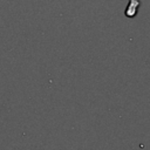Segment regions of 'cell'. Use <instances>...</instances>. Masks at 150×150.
<instances>
[{"mask_svg":"<svg viewBox=\"0 0 150 150\" xmlns=\"http://www.w3.org/2000/svg\"><path fill=\"white\" fill-rule=\"evenodd\" d=\"M139 7V1L138 0H130L129 4H128V7L125 9V15L128 18H132L136 15L137 13V9Z\"/></svg>","mask_w":150,"mask_h":150,"instance_id":"6da1fadb","label":"cell"}]
</instances>
